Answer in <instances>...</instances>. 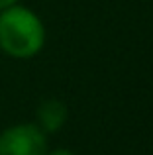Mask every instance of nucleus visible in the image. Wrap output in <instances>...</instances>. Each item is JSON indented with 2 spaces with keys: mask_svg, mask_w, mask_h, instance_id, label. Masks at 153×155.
Segmentation results:
<instances>
[{
  "mask_svg": "<svg viewBox=\"0 0 153 155\" xmlns=\"http://www.w3.org/2000/svg\"><path fill=\"white\" fill-rule=\"evenodd\" d=\"M67 120H69V108L61 98H45L35 110V124L47 136L63 130Z\"/></svg>",
  "mask_w": 153,
  "mask_h": 155,
  "instance_id": "obj_3",
  "label": "nucleus"
},
{
  "mask_svg": "<svg viewBox=\"0 0 153 155\" xmlns=\"http://www.w3.org/2000/svg\"><path fill=\"white\" fill-rule=\"evenodd\" d=\"M47 134L35 122H18L0 132V155H45Z\"/></svg>",
  "mask_w": 153,
  "mask_h": 155,
  "instance_id": "obj_2",
  "label": "nucleus"
},
{
  "mask_svg": "<svg viewBox=\"0 0 153 155\" xmlns=\"http://www.w3.org/2000/svg\"><path fill=\"white\" fill-rule=\"evenodd\" d=\"M20 0H0V12L2 10H6V8H10V6H14V4H18Z\"/></svg>",
  "mask_w": 153,
  "mask_h": 155,
  "instance_id": "obj_5",
  "label": "nucleus"
},
{
  "mask_svg": "<svg viewBox=\"0 0 153 155\" xmlns=\"http://www.w3.org/2000/svg\"><path fill=\"white\" fill-rule=\"evenodd\" d=\"M45 155H76V153L67 149V147H55V149H49Z\"/></svg>",
  "mask_w": 153,
  "mask_h": 155,
  "instance_id": "obj_4",
  "label": "nucleus"
},
{
  "mask_svg": "<svg viewBox=\"0 0 153 155\" xmlns=\"http://www.w3.org/2000/svg\"><path fill=\"white\" fill-rule=\"evenodd\" d=\"M47 30L39 14L24 4L0 12V51L12 59H34L43 51Z\"/></svg>",
  "mask_w": 153,
  "mask_h": 155,
  "instance_id": "obj_1",
  "label": "nucleus"
}]
</instances>
